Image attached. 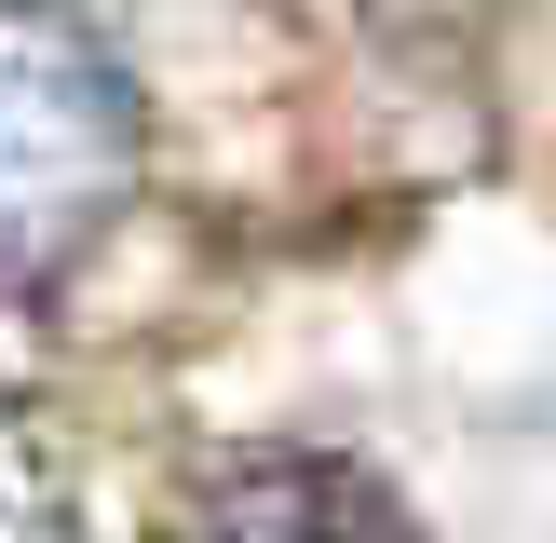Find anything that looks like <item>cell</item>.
<instances>
[{
  "label": "cell",
  "mask_w": 556,
  "mask_h": 543,
  "mask_svg": "<svg viewBox=\"0 0 556 543\" xmlns=\"http://www.w3.org/2000/svg\"><path fill=\"white\" fill-rule=\"evenodd\" d=\"M163 543H407V503L353 449H286V434H258V449H217L204 476L177 489Z\"/></svg>",
  "instance_id": "7a4b0ae2"
},
{
  "label": "cell",
  "mask_w": 556,
  "mask_h": 543,
  "mask_svg": "<svg viewBox=\"0 0 556 543\" xmlns=\"http://www.w3.org/2000/svg\"><path fill=\"white\" fill-rule=\"evenodd\" d=\"M0 543H54V476H41L14 407H0Z\"/></svg>",
  "instance_id": "3957f363"
},
{
  "label": "cell",
  "mask_w": 556,
  "mask_h": 543,
  "mask_svg": "<svg viewBox=\"0 0 556 543\" xmlns=\"http://www.w3.org/2000/svg\"><path fill=\"white\" fill-rule=\"evenodd\" d=\"M136 150H150V109L123 54L54 0H0V299L54 286L123 217Z\"/></svg>",
  "instance_id": "6da1fadb"
}]
</instances>
